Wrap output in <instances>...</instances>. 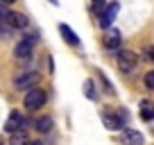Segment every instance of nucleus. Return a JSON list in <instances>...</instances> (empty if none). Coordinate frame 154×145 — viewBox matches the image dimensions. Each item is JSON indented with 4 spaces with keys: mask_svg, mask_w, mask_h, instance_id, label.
Segmentation results:
<instances>
[{
    "mask_svg": "<svg viewBox=\"0 0 154 145\" xmlns=\"http://www.w3.org/2000/svg\"><path fill=\"white\" fill-rule=\"evenodd\" d=\"M14 57L18 59V61H27V59H32V43L29 41H20V43H16L14 48Z\"/></svg>",
    "mask_w": 154,
    "mask_h": 145,
    "instance_id": "nucleus-8",
    "label": "nucleus"
},
{
    "mask_svg": "<svg viewBox=\"0 0 154 145\" xmlns=\"http://www.w3.org/2000/svg\"><path fill=\"white\" fill-rule=\"evenodd\" d=\"M143 82H145V86H147L149 91H154V70H147V72H145Z\"/></svg>",
    "mask_w": 154,
    "mask_h": 145,
    "instance_id": "nucleus-17",
    "label": "nucleus"
},
{
    "mask_svg": "<svg viewBox=\"0 0 154 145\" xmlns=\"http://www.w3.org/2000/svg\"><path fill=\"white\" fill-rule=\"evenodd\" d=\"M59 32H61L63 41H68V43H70V45H79V36H77V34L72 32V29L68 27L66 23H61V25H59Z\"/></svg>",
    "mask_w": 154,
    "mask_h": 145,
    "instance_id": "nucleus-10",
    "label": "nucleus"
},
{
    "mask_svg": "<svg viewBox=\"0 0 154 145\" xmlns=\"http://www.w3.org/2000/svg\"><path fill=\"white\" fill-rule=\"evenodd\" d=\"M100 116H102L104 127H106V129H111V131H120L122 127L127 125V120H129V116H127L125 109H118V111H109V109H104Z\"/></svg>",
    "mask_w": 154,
    "mask_h": 145,
    "instance_id": "nucleus-1",
    "label": "nucleus"
},
{
    "mask_svg": "<svg viewBox=\"0 0 154 145\" xmlns=\"http://www.w3.org/2000/svg\"><path fill=\"white\" fill-rule=\"evenodd\" d=\"M102 7H104V0H93V11H97V14H100Z\"/></svg>",
    "mask_w": 154,
    "mask_h": 145,
    "instance_id": "nucleus-20",
    "label": "nucleus"
},
{
    "mask_svg": "<svg viewBox=\"0 0 154 145\" xmlns=\"http://www.w3.org/2000/svg\"><path fill=\"white\" fill-rule=\"evenodd\" d=\"M50 2H52V5H59V0H50Z\"/></svg>",
    "mask_w": 154,
    "mask_h": 145,
    "instance_id": "nucleus-22",
    "label": "nucleus"
},
{
    "mask_svg": "<svg viewBox=\"0 0 154 145\" xmlns=\"http://www.w3.org/2000/svg\"><path fill=\"white\" fill-rule=\"evenodd\" d=\"M143 59L154 63V45H145V48H143Z\"/></svg>",
    "mask_w": 154,
    "mask_h": 145,
    "instance_id": "nucleus-18",
    "label": "nucleus"
},
{
    "mask_svg": "<svg viewBox=\"0 0 154 145\" xmlns=\"http://www.w3.org/2000/svg\"><path fill=\"white\" fill-rule=\"evenodd\" d=\"M34 129H36L38 134H48V131L52 129V118L50 116H41L36 122H34Z\"/></svg>",
    "mask_w": 154,
    "mask_h": 145,
    "instance_id": "nucleus-12",
    "label": "nucleus"
},
{
    "mask_svg": "<svg viewBox=\"0 0 154 145\" xmlns=\"http://www.w3.org/2000/svg\"><path fill=\"white\" fill-rule=\"evenodd\" d=\"M84 95H86L88 100H97V91H95L93 79H86V82H84Z\"/></svg>",
    "mask_w": 154,
    "mask_h": 145,
    "instance_id": "nucleus-15",
    "label": "nucleus"
},
{
    "mask_svg": "<svg viewBox=\"0 0 154 145\" xmlns=\"http://www.w3.org/2000/svg\"><path fill=\"white\" fill-rule=\"evenodd\" d=\"M38 79H41V75H38L36 70H23L14 77V86L18 88V91H27L29 86L38 84Z\"/></svg>",
    "mask_w": 154,
    "mask_h": 145,
    "instance_id": "nucleus-4",
    "label": "nucleus"
},
{
    "mask_svg": "<svg viewBox=\"0 0 154 145\" xmlns=\"http://www.w3.org/2000/svg\"><path fill=\"white\" fill-rule=\"evenodd\" d=\"M5 20H7L14 29H25V27L29 25V18H27L25 14H20V11H9Z\"/></svg>",
    "mask_w": 154,
    "mask_h": 145,
    "instance_id": "nucleus-7",
    "label": "nucleus"
},
{
    "mask_svg": "<svg viewBox=\"0 0 154 145\" xmlns=\"http://www.w3.org/2000/svg\"><path fill=\"white\" fill-rule=\"evenodd\" d=\"M118 11H120V2H111L109 7H104V9L100 11V27L102 29H106V27H111L113 25V20H116V16H118Z\"/></svg>",
    "mask_w": 154,
    "mask_h": 145,
    "instance_id": "nucleus-5",
    "label": "nucleus"
},
{
    "mask_svg": "<svg viewBox=\"0 0 154 145\" xmlns=\"http://www.w3.org/2000/svg\"><path fill=\"white\" fill-rule=\"evenodd\" d=\"M0 2H5V5H11V2H16V0H0Z\"/></svg>",
    "mask_w": 154,
    "mask_h": 145,
    "instance_id": "nucleus-21",
    "label": "nucleus"
},
{
    "mask_svg": "<svg viewBox=\"0 0 154 145\" xmlns=\"http://www.w3.org/2000/svg\"><path fill=\"white\" fill-rule=\"evenodd\" d=\"M9 138H11V143H27L29 134H27V129H16L9 134Z\"/></svg>",
    "mask_w": 154,
    "mask_h": 145,
    "instance_id": "nucleus-14",
    "label": "nucleus"
},
{
    "mask_svg": "<svg viewBox=\"0 0 154 145\" xmlns=\"http://www.w3.org/2000/svg\"><path fill=\"white\" fill-rule=\"evenodd\" d=\"M116 63H118V68H120L122 72H127V75H131V72L136 70V66H138V54L134 52V50H116Z\"/></svg>",
    "mask_w": 154,
    "mask_h": 145,
    "instance_id": "nucleus-3",
    "label": "nucleus"
},
{
    "mask_svg": "<svg viewBox=\"0 0 154 145\" xmlns=\"http://www.w3.org/2000/svg\"><path fill=\"white\" fill-rule=\"evenodd\" d=\"M11 34H14V27H11L7 20H0V39H7Z\"/></svg>",
    "mask_w": 154,
    "mask_h": 145,
    "instance_id": "nucleus-16",
    "label": "nucleus"
},
{
    "mask_svg": "<svg viewBox=\"0 0 154 145\" xmlns=\"http://www.w3.org/2000/svg\"><path fill=\"white\" fill-rule=\"evenodd\" d=\"M140 118H143L145 122L154 120V102H149V100L140 102Z\"/></svg>",
    "mask_w": 154,
    "mask_h": 145,
    "instance_id": "nucleus-11",
    "label": "nucleus"
},
{
    "mask_svg": "<svg viewBox=\"0 0 154 145\" xmlns=\"http://www.w3.org/2000/svg\"><path fill=\"white\" fill-rule=\"evenodd\" d=\"M45 100H48L45 91H43V88H38L36 84H34V86H29L27 91H25L23 106H25V109H29V111H36V109H41V106L45 104Z\"/></svg>",
    "mask_w": 154,
    "mask_h": 145,
    "instance_id": "nucleus-2",
    "label": "nucleus"
},
{
    "mask_svg": "<svg viewBox=\"0 0 154 145\" xmlns=\"http://www.w3.org/2000/svg\"><path fill=\"white\" fill-rule=\"evenodd\" d=\"M102 43H104L106 50H118L120 43H122V34L118 32V29L106 27V34H104V39H102Z\"/></svg>",
    "mask_w": 154,
    "mask_h": 145,
    "instance_id": "nucleus-6",
    "label": "nucleus"
},
{
    "mask_svg": "<svg viewBox=\"0 0 154 145\" xmlns=\"http://www.w3.org/2000/svg\"><path fill=\"white\" fill-rule=\"evenodd\" d=\"M7 14H9V7H7L5 2H0V20H5Z\"/></svg>",
    "mask_w": 154,
    "mask_h": 145,
    "instance_id": "nucleus-19",
    "label": "nucleus"
},
{
    "mask_svg": "<svg viewBox=\"0 0 154 145\" xmlns=\"http://www.w3.org/2000/svg\"><path fill=\"white\" fill-rule=\"evenodd\" d=\"M122 140H125V143L140 145V143H143V134H138V131H134V129H125V127H122Z\"/></svg>",
    "mask_w": 154,
    "mask_h": 145,
    "instance_id": "nucleus-13",
    "label": "nucleus"
},
{
    "mask_svg": "<svg viewBox=\"0 0 154 145\" xmlns=\"http://www.w3.org/2000/svg\"><path fill=\"white\" fill-rule=\"evenodd\" d=\"M23 113L20 111H11L9 113V118H7V122H5V131L7 134H11V131H16V129H20V125H23Z\"/></svg>",
    "mask_w": 154,
    "mask_h": 145,
    "instance_id": "nucleus-9",
    "label": "nucleus"
}]
</instances>
